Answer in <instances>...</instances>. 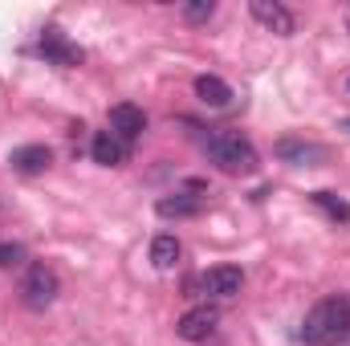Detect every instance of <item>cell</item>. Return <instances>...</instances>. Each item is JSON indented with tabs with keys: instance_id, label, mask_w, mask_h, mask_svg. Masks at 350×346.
<instances>
[{
	"instance_id": "obj_1",
	"label": "cell",
	"mask_w": 350,
	"mask_h": 346,
	"mask_svg": "<svg viewBox=\"0 0 350 346\" xmlns=\"http://www.w3.org/2000/svg\"><path fill=\"white\" fill-rule=\"evenodd\" d=\"M350 334V302L347 297H326L318 302L306 322H301V343L306 346H338Z\"/></svg>"
},
{
	"instance_id": "obj_2",
	"label": "cell",
	"mask_w": 350,
	"mask_h": 346,
	"mask_svg": "<svg viewBox=\"0 0 350 346\" xmlns=\"http://www.w3.org/2000/svg\"><path fill=\"white\" fill-rule=\"evenodd\" d=\"M204 155L228 175L257 172V147H253L245 135H237V131H216V135H208V139H204Z\"/></svg>"
},
{
	"instance_id": "obj_3",
	"label": "cell",
	"mask_w": 350,
	"mask_h": 346,
	"mask_svg": "<svg viewBox=\"0 0 350 346\" xmlns=\"http://www.w3.org/2000/svg\"><path fill=\"white\" fill-rule=\"evenodd\" d=\"M241 285H245V273L237 265H216V269L191 277L187 281V293L191 297H237Z\"/></svg>"
},
{
	"instance_id": "obj_4",
	"label": "cell",
	"mask_w": 350,
	"mask_h": 346,
	"mask_svg": "<svg viewBox=\"0 0 350 346\" xmlns=\"http://www.w3.org/2000/svg\"><path fill=\"white\" fill-rule=\"evenodd\" d=\"M57 293H62L57 273H53L49 265H29L25 281H21V302H25L29 310H45V306L57 302Z\"/></svg>"
},
{
	"instance_id": "obj_5",
	"label": "cell",
	"mask_w": 350,
	"mask_h": 346,
	"mask_svg": "<svg viewBox=\"0 0 350 346\" xmlns=\"http://www.w3.org/2000/svg\"><path fill=\"white\" fill-rule=\"evenodd\" d=\"M216 322H220V310L204 302V306H191V310L175 322V334H179L183 343H204V338H212Z\"/></svg>"
},
{
	"instance_id": "obj_6",
	"label": "cell",
	"mask_w": 350,
	"mask_h": 346,
	"mask_svg": "<svg viewBox=\"0 0 350 346\" xmlns=\"http://www.w3.org/2000/svg\"><path fill=\"white\" fill-rule=\"evenodd\" d=\"M37 53H41L45 62H53V66H82V49H78V45H70L62 29H45V33H41Z\"/></svg>"
},
{
	"instance_id": "obj_7",
	"label": "cell",
	"mask_w": 350,
	"mask_h": 346,
	"mask_svg": "<svg viewBox=\"0 0 350 346\" xmlns=\"http://www.w3.org/2000/svg\"><path fill=\"white\" fill-rule=\"evenodd\" d=\"M143 131H147V114H143L139 106H131V102H118V106L110 110V135H118L122 143H135Z\"/></svg>"
},
{
	"instance_id": "obj_8",
	"label": "cell",
	"mask_w": 350,
	"mask_h": 346,
	"mask_svg": "<svg viewBox=\"0 0 350 346\" xmlns=\"http://www.w3.org/2000/svg\"><path fill=\"white\" fill-rule=\"evenodd\" d=\"M249 12L261 21L269 33H277V37H289L293 29H297V21H293V12L285 8V4H277V0H253L249 4Z\"/></svg>"
},
{
	"instance_id": "obj_9",
	"label": "cell",
	"mask_w": 350,
	"mask_h": 346,
	"mask_svg": "<svg viewBox=\"0 0 350 346\" xmlns=\"http://www.w3.org/2000/svg\"><path fill=\"white\" fill-rule=\"evenodd\" d=\"M200 208H204V196H200L196 187L172 191V196H163V200L155 204V212H159L163 220H183V216H196Z\"/></svg>"
},
{
	"instance_id": "obj_10",
	"label": "cell",
	"mask_w": 350,
	"mask_h": 346,
	"mask_svg": "<svg viewBox=\"0 0 350 346\" xmlns=\"http://www.w3.org/2000/svg\"><path fill=\"white\" fill-rule=\"evenodd\" d=\"M8 163H12L16 175H41L49 163H53V151H49L45 143H29V147H16Z\"/></svg>"
},
{
	"instance_id": "obj_11",
	"label": "cell",
	"mask_w": 350,
	"mask_h": 346,
	"mask_svg": "<svg viewBox=\"0 0 350 346\" xmlns=\"http://www.w3.org/2000/svg\"><path fill=\"white\" fill-rule=\"evenodd\" d=\"M90 155L102 168H118V163H126V143L118 135H110V131H98L94 143H90Z\"/></svg>"
},
{
	"instance_id": "obj_12",
	"label": "cell",
	"mask_w": 350,
	"mask_h": 346,
	"mask_svg": "<svg viewBox=\"0 0 350 346\" xmlns=\"http://www.w3.org/2000/svg\"><path fill=\"white\" fill-rule=\"evenodd\" d=\"M277 159H285V163H293V168H310V163L326 159V147H318V143H297V139H281V143H277Z\"/></svg>"
},
{
	"instance_id": "obj_13",
	"label": "cell",
	"mask_w": 350,
	"mask_h": 346,
	"mask_svg": "<svg viewBox=\"0 0 350 346\" xmlns=\"http://www.w3.org/2000/svg\"><path fill=\"white\" fill-rule=\"evenodd\" d=\"M196 98H200L204 106H212V110H224V106L232 102V86H228L224 78H216V74H200V78H196Z\"/></svg>"
},
{
	"instance_id": "obj_14",
	"label": "cell",
	"mask_w": 350,
	"mask_h": 346,
	"mask_svg": "<svg viewBox=\"0 0 350 346\" xmlns=\"http://www.w3.org/2000/svg\"><path fill=\"white\" fill-rule=\"evenodd\" d=\"M179 257H183V245L175 241L172 232H159V237L151 241V265H155V269H175Z\"/></svg>"
},
{
	"instance_id": "obj_15",
	"label": "cell",
	"mask_w": 350,
	"mask_h": 346,
	"mask_svg": "<svg viewBox=\"0 0 350 346\" xmlns=\"http://www.w3.org/2000/svg\"><path fill=\"white\" fill-rule=\"evenodd\" d=\"M310 200H314V204L334 220V224H350V204L342 200V196H334V191H314Z\"/></svg>"
},
{
	"instance_id": "obj_16",
	"label": "cell",
	"mask_w": 350,
	"mask_h": 346,
	"mask_svg": "<svg viewBox=\"0 0 350 346\" xmlns=\"http://www.w3.org/2000/svg\"><path fill=\"white\" fill-rule=\"evenodd\" d=\"M25 257H29V253H25V245H12V241H4V245H0V269H21Z\"/></svg>"
},
{
	"instance_id": "obj_17",
	"label": "cell",
	"mask_w": 350,
	"mask_h": 346,
	"mask_svg": "<svg viewBox=\"0 0 350 346\" xmlns=\"http://www.w3.org/2000/svg\"><path fill=\"white\" fill-rule=\"evenodd\" d=\"M212 12H216V4H212V0H196V4H183V16H187V21H196V25H200V21H208Z\"/></svg>"
},
{
	"instance_id": "obj_18",
	"label": "cell",
	"mask_w": 350,
	"mask_h": 346,
	"mask_svg": "<svg viewBox=\"0 0 350 346\" xmlns=\"http://www.w3.org/2000/svg\"><path fill=\"white\" fill-rule=\"evenodd\" d=\"M347 86H350V82H347Z\"/></svg>"
},
{
	"instance_id": "obj_19",
	"label": "cell",
	"mask_w": 350,
	"mask_h": 346,
	"mask_svg": "<svg viewBox=\"0 0 350 346\" xmlns=\"http://www.w3.org/2000/svg\"><path fill=\"white\" fill-rule=\"evenodd\" d=\"M347 29H350V25H347Z\"/></svg>"
}]
</instances>
